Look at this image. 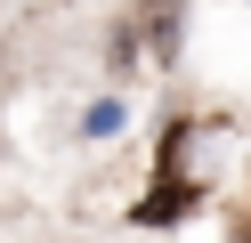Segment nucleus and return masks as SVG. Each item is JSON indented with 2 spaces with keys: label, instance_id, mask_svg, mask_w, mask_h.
I'll return each instance as SVG.
<instances>
[{
  "label": "nucleus",
  "instance_id": "obj_1",
  "mask_svg": "<svg viewBox=\"0 0 251 243\" xmlns=\"http://www.w3.org/2000/svg\"><path fill=\"white\" fill-rule=\"evenodd\" d=\"M170 41H178V8H170V0H154L138 25L114 32V57H122V73H130V65H170Z\"/></svg>",
  "mask_w": 251,
  "mask_h": 243
},
{
  "label": "nucleus",
  "instance_id": "obj_2",
  "mask_svg": "<svg viewBox=\"0 0 251 243\" xmlns=\"http://www.w3.org/2000/svg\"><path fill=\"white\" fill-rule=\"evenodd\" d=\"M0 65H8V57H0Z\"/></svg>",
  "mask_w": 251,
  "mask_h": 243
}]
</instances>
